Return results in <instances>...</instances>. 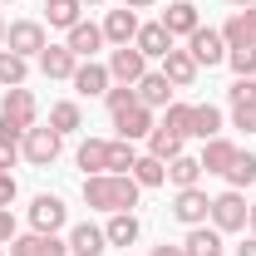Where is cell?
<instances>
[{
    "label": "cell",
    "instance_id": "cell-1",
    "mask_svg": "<svg viewBox=\"0 0 256 256\" xmlns=\"http://www.w3.org/2000/svg\"><path fill=\"white\" fill-rule=\"evenodd\" d=\"M138 182L133 172H98V178H84V202L94 212H133L138 207Z\"/></svg>",
    "mask_w": 256,
    "mask_h": 256
},
{
    "label": "cell",
    "instance_id": "cell-2",
    "mask_svg": "<svg viewBox=\"0 0 256 256\" xmlns=\"http://www.w3.org/2000/svg\"><path fill=\"white\" fill-rule=\"evenodd\" d=\"M246 217H252V207H246V197H242L236 188H226L222 197H212L207 222L217 226V232H242V226H246Z\"/></svg>",
    "mask_w": 256,
    "mask_h": 256
},
{
    "label": "cell",
    "instance_id": "cell-3",
    "mask_svg": "<svg viewBox=\"0 0 256 256\" xmlns=\"http://www.w3.org/2000/svg\"><path fill=\"white\" fill-rule=\"evenodd\" d=\"M44 44H50V40H44V25H40V20H15V25L5 30V50L20 54V60H30V54L40 60Z\"/></svg>",
    "mask_w": 256,
    "mask_h": 256
},
{
    "label": "cell",
    "instance_id": "cell-4",
    "mask_svg": "<svg viewBox=\"0 0 256 256\" xmlns=\"http://www.w3.org/2000/svg\"><path fill=\"white\" fill-rule=\"evenodd\" d=\"M207 212H212V197H207L202 188H178V197H172V217H178L182 226H202Z\"/></svg>",
    "mask_w": 256,
    "mask_h": 256
},
{
    "label": "cell",
    "instance_id": "cell-5",
    "mask_svg": "<svg viewBox=\"0 0 256 256\" xmlns=\"http://www.w3.org/2000/svg\"><path fill=\"white\" fill-rule=\"evenodd\" d=\"M20 148H25L30 168H50V162L60 158V133H54V128H30V133L20 138Z\"/></svg>",
    "mask_w": 256,
    "mask_h": 256
},
{
    "label": "cell",
    "instance_id": "cell-6",
    "mask_svg": "<svg viewBox=\"0 0 256 256\" xmlns=\"http://www.w3.org/2000/svg\"><path fill=\"white\" fill-rule=\"evenodd\" d=\"M143 74H148V60H143L133 44H118V50L108 54V79H114V84H138Z\"/></svg>",
    "mask_w": 256,
    "mask_h": 256
},
{
    "label": "cell",
    "instance_id": "cell-7",
    "mask_svg": "<svg viewBox=\"0 0 256 256\" xmlns=\"http://www.w3.org/2000/svg\"><path fill=\"white\" fill-rule=\"evenodd\" d=\"M34 114H40V104H34V94L25 89V84H20V89H10L5 104H0V118H10L20 133H30V128H34Z\"/></svg>",
    "mask_w": 256,
    "mask_h": 256
},
{
    "label": "cell",
    "instance_id": "cell-8",
    "mask_svg": "<svg viewBox=\"0 0 256 256\" xmlns=\"http://www.w3.org/2000/svg\"><path fill=\"white\" fill-rule=\"evenodd\" d=\"M188 54H192L197 64H207V69H212V64H222V60H226L222 30H192V34H188Z\"/></svg>",
    "mask_w": 256,
    "mask_h": 256
},
{
    "label": "cell",
    "instance_id": "cell-9",
    "mask_svg": "<svg viewBox=\"0 0 256 256\" xmlns=\"http://www.w3.org/2000/svg\"><path fill=\"white\" fill-rule=\"evenodd\" d=\"M10 256H69V242H60L54 232H30L10 242Z\"/></svg>",
    "mask_w": 256,
    "mask_h": 256
},
{
    "label": "cell",
    "instance_id": "cell-10",
    "mask_svg": "<svg viewBox=\"0 0 256 256\" xmlns=\"http://www.w3.org/2000/svg\"><path fill=\"white\" fill-rule=\"evenodd\" d=\"M114 128H118V138H128V143H133V138H148L158 124H153V108L128 104V108H118V114H114Z\"/></svg>",
    "mask_w": 256,
    "mask_h": 256
},
{
    "label": "cell",
    "instance_id": "cell-11",
    "mask_svg": "<svg viewBox=\"0 0 256 256\" xmlns=\"http://www.w3.org/2000/svg\"><path fill=\"white\" fill-rule=\"evenodd\" d=\"M64 217H69V212H64V202L54 197V192H40V197L30 202V226L34 232H60Z\"/></svg>",
    "mask_w": 256,
    "mask_h": 256
},
{
    "label": "cell",
    "instance_id": "cell-12",
    "mask_svg": "<svg viewBox=\"0 0 256 256\" xmlns=\"http://www.w3.org/2000/svg\"><path fill=\"white\" fill-rule=\"evenodd\" d=\"M226 50H256V5H246V10H236L232 20H226Z\"/></svg>",
    "mask_w": 256,
    "mask_h": 256
},
{
    "label": "cell",
    "instance_id": "cell-13",
    "mask_svg": "<svg viewBox=\"0 0 256 256\" xmlns=\"http://www.w3.org/2000/svg\"><path fill=\"white\" fill-rule=\"evenodd\" d=\"M197 69H202V64L192 60L188 50H168V54H162V74H168L172 89H192V84H197Z\"/></svg>",
    "mask_w": 256,
    "mask_h": 256
},
{
    "label": "cell",
    "instance_id": "cell-14",
    "mask_svg": "<svg viewBox=\"0 0 256 256\" xmlns=\"http://www.w3.org/2000/svg\"><path fill=\"white\" fill-rule=\"evenodd\" d=\"M40 69H44V79H74L79 54H74L69 44H44V50H40Z\"/></svg>",
    "mask_w": 256,
    "mask_h": 256
},
{
    "label": "cell",
    "instance_id": "cell-15",
    "mask_svg": "<svg viewBox=\"0 0 256 256\" xmlns=\"http://www.w3.org/2000/svg\"><path fill=\"white\" fill-rule=\"evenodd\" d=\"M133 89H138V104H143V108H168V104H172V84H168L162 69H148Z\"/></svg>",
    "mask_w": 256,
    "mask_h": 256
},
{
    "label": "cell",
    "instance_id": "cell-16",
    "mask_svg": "<svg viewBox=\"0 0 256 256\" xmlns=\"http://www.w3.org/2000/svg\"><path fill=\"white\" fill-rule=\"evenodd\" d=\"M104 252H108V236H104V226H94V222L69 226V256H104Z\"/></svg>",
    "mask_w": 256,
    "mask_h": 256
},
{
    "label": "cell",
    "instance_id": "cell-17",
    "mask_svg": "<svg viewBox=\"0 0 256 256\" xmlns=\"http://www.w3.org/2000/svg\"><path fill=\"white\" fill-rule=\"evenodd\" d=\"M162 30L172 34H192V30H202V20H197V5L192 0H168V10H162Z\"/></svg>",
    "mask_w": 256,
    "mask_h": 256
},
{
    "label": "cell",
    "instance_id": "cell-18",
    "mask_svg": "<svg viewBox=\"0 0 256 256\" xmlns=\"http://www.w3.org/2000/svg\"><path fill=\"white\" fill-rule=\"evenodd\" d=\"M104 40H108V44H133V40H138V10H108V15H104Z\"/></svg>",
    "mask_w": 256,
    "mask_h": 256
},
{
    "label": "cell",
    "instance_id": "cell-19",
    "mask_svg": "<svg viewBox=\"0 0 256 256\" xmlns=\"http://www.w3.org/2000/svg\"><path fill=\"white\" fill-rule=\"evenodd\" d=\"M79 94H108V64H98V60H79V69H74V79H69Z\"/></svg>",
    "mask_w": 256,
    "mask_h": 256
},
{
    "label": "cell",
    "instance_id": "cell-20",
    "mask_svg": "<svg viewBox=\"0 0 256 256\" xmlns=\"http://www.w3.org/2000/svg\"><path fill=\"white\" fill-rule=\"evenodd\" d=\"M133 50H138L143 60H162V54L172 50V34L162 30V20H153V25H138V40H133Z\"/></svg>",
    "mask_w": 256,
    "mask_h": 256
},
{
    "label": "cell",
    "instance_id": "cell-21",
    "mask_svg": "<svg viewBox=\"0 0 256 256\" xmlns=\"http://www.w3.org/2000/svg\"><path fill=\"white\" fill-rule=\"evenodd\" d=\"M182 252L188 256H222V232L217 226H188V242H182Z\"/></svg>",
    "mask_w": 256,
    "mask_h": 256
},
{
    "label": "cell",
    "instance_id": "cell-22",
    "mask_svg": "<svg viewBox=\"0 0 256 256\" xmlns=\"http://www.w3.org/2000/svg\"><path fill=\"white\" fill-rule=\"evenodd\" d=\"M98 44H104V25H89V20H79V25L69 30V50H74L79 60H94Z\"/></svg>",
    "mask_w": 256,
    "mask_h": 256
},
{
    "label": "cell",
    "instance_id": "cell-23",
    "mask_svg": "<svg viewBox=\"0 0 256 256\" xmlns=\"http://www.w3.org/2000/svg\"><path fill=\"white\" fill-rule=\"evenodd\" d=\"M104 236H108V246H133V242H138V217H133V212H108Z\"/></svg>",
    "mask_w": 256,
    "mask_h": 256
},
{
    "label": "cell",
    "instance_id": "cell-24",
    "mask_svg": "<svg viewBox=\"0 0 256 256\" xmlns=\"http://www.w3.org/2000/svg\"><path fill=\"white\" fill-rule=\"evenodd\" d=\"M79 168H84V178L108 172V143H104V138H84V143H79Z\"/></svg>",
    "mask_w": 256,
    "mask_h": 256
},
{
    "label": "cell",
    "instance_id": "cell-25",
    "mask_svg": "<svg viewBox=\"0 0 256 256\" xmlns=\"http://www.w3.org/2000/svg\"><path fill=\"white\" fill-rule=\"evenodd\" d=\"M236 158V143H226V138H207V148H202V172H226Z\"/></svg>",
    "mask_w": 256,
    "mask_h": 256
},
{
    "label": "cell",
    "instance_id": "cell-26",
    "mask_svg": "<svg viewBox=\"0 0 256 256\" xmlns=\"http://www.w3.org/2000/svg\"><path fill=\"white\" fill-rule=\"evenodd\" d=\"M192 138H222V114L212 104H192Z\"/></svg>",
    "mask_w": 256,
    "mask_h": 256
},
{
    "label": "cell",
    "instance_id": "cell-27",
    "mask_svg": "<svg viewBox=\"0 0 256 256\" xmlns=\"http://www.w3.org/2000/svg\"><path fill=\"white\" fill-rule=\"evenodd\" d=\"M133 182H138V188H162V182H168V162L153 158V153H143V158L133 162Z\"/></svg>",
    "mask_w": 256,
    "mask_h": 256
},
{
    "label": "cell",
    "instance_id": "cell-28",
    "mask_svg": "<svg viewBox=\"0 0 256 256\" xmlns=\"http://www.w3.org/2000/svg\"><path fill=\"white\" fill-rule=\"evenodd\" d=\"M79 10H84V0H44V15H50L54 30H74L79 25Z\"/></svg>",
    "mask_w": 256,
    "mask_h": 256
},
{
    "label": "cell",
    "instance_id": "cell-29",
    "mask_svg": "<svg viewBox=\"0 0 256 256\" xmlns=\"http://www.w3.org/2000/svg\"><path fill=\"white\" fill-rule=\"evenodd\" d=\"M148 153H153V158H162V162H172L178 158V153H182V138H178V133H172V128H153V133H148Z\"/></svg>",
    "mask_w": 256,
    "mask_h": 256
},
{
    "label": "cell",
    "instance_id": "cell-30",
    "mask_svg": "<svg viewBox=\"0 0 256 256\" xmlns=\"http://www.w3.org/2000/svg\"><path fill=\"white\" fill-rule=\"evenodd\" d=\"M197 178H202V162L188 158V153H178V158L168 162V182L172 188H197Z\"/></svg>",
    "mask_w": 256,
    "mask_h": 256
},
{
    "label": "cell",
    "instance_id": "cell-31",
    "mask_svg": "<svg viewBox=\"0 0 256 256\" xmlns=\"http://www.w3.org/2000/svg\"><path fill=\"white\" fill-rule=\"evenodd\" d=\"M222 178H226V188H236V192H242V188H252V182H256V158L236 148V158H232V168H226Z\"/></svg>",
    "mask_w": 256,
    "mask_h": 256
},
{
    "label": "cell",
    "instance_id": "cell-32",
    "mask_svg": "<svg viewBox=\"0 0 256 256\" xmlns=\"http://www.w3.org/2000/svg\"><path fill=\"white\" fill-rule=\"evenodd\" d=\"M50 128H54V133H74V128H84V114H79V104H69V98H64V104H54V108H50Z\"/></svg>",
    "mask_w": 256,
    "mask_h": 256
},
{
    "label": "cell",
    "instance_id": "cell-33",
    "mask_svg": "<svg viewBox=\"0 0 256 256\" xmlns=\"http://www.w3.org/2000/svg\"><path fill=\"white\" fill-rule=\"evenodd\" d=\"M25 74H30V60H20V54L0 50V84H5V89H20V84H25Z\"/></svg>",
    "mask_w": 256,
    "mask_h": 256
},
{
    "label": "cell",
    "instance_id": "cell-34",
    "mask_svg": "<svg viewBox=\"0 0 256 256\" xmlns=\"http://www.w3.org/2000/svg\"><path fill=\"white\" fill-rule=\"evenodd\" d=\"M162 128H172L178 138H192V104H168L162 108Z\"/></svg>",
    "mask_w": 256,
    "mask_h": 256
},
{
    "label": "cell",
    "instance_id": "cell-35",
    "mask_svg": "<svg viewBox=\"0 0 256 256\" xmlns=\"http://www.w3.org/2000/svg\"><path fill=\"white\" fill-rule=\"evenodd\" d=\"M133 162H138L133 143H128V138H114V143H108V172H133Z\"/></svg>",
    "mask_w": 256,
    "mask_h": 256
},
{
    "label": "cell",
    "instance_id": "cell-36",
    "mask_svg": "<svg viewBox=\"0 0 256 256\" xmlns=\"http://www.w3.org/2000/svg\"><path fill=\"white\" fill-rule=\"evenodd\" d=\"M226 64L236 69V79H256V50H226Z\"/></svg>",
    "mask_w": 256,
    "mask_h": 256
},
{
    "label": "cell",
    "instance_id": "cell-37",
    "mask_svg": "<svg viewBox=\"0 0 256 256\" xmlns=\"http://www.w3.org/2000/svg\"><path fill=\"white\" fill-rule=\"evenodd\" d=\"M104 104H108V114H118L128 104H138V89H133V84H114V89L104 94Z\"/></svg>",
    "mask_w": 256,
    "mask_h": 256
},
{
    "label": "cell",
    "instance_id": "cell-38",
    "mask_svg": "<svg viewBox=\"0 0 256 256\" xmlns=\"http://www.w3.org/2000/svg\"><path fill=\"white\" fill-rule=\"evenodd\" d=\"M232 128L256 133V98H252V104H232Z\"/></svg>",
    "mask_w": 256,
    "mask_h": 256
},
{
    "label": "cell",
    "instance_id": "cell-39",
    "mask_svg": "<svg viewBox=\"0 0 256 256\" xmlns=\"http://www.w3.org/2000/svg\"><path fill=\"white\" fill-rule=\"evenodd\" d=\"M226 98H232V104H252L256 98V79H236V84L226 89Z\"/></svg>",
    "mask_w": 256,
    "mask_h": 256
},
{
    "label": "cell",
    "instance_id": "cell-40",
    "mask_svg": "<svg viewBox=\"0 0 256 256\" xmlns=\"http://www.w3.org/2000/svg\"><path fill=\"white\" fill-rule=\"evenodd\" d=\"M15 178H10V172H0V207H10V202H15Z\"/></svg>",
    "mask_w": 256,
    "mask_h": 256
},
{
    "label": "cell",
    "instance_id": "cell-41",
    "mask_svg": "<svg viewBox=\"0 0 256 256\" xmlns=\"http://www.w3.org/2000/svg\"><path fill=\"white\" fill-rule=\"evenodd\" d=\"M15 153H20V143H0V172L15 168Z\"/></svg>",
    "mask_w": 256,
    "mask_h": 256
},
{
    "label": "cell",
    "instance_id": "cell-42",
    "mask_svg": "<svg viewBox=\"0 0 256 256\" xmlns=\"http://www.w3.org/2000/svg\"><path fill=\"white\" fill-rule=\"evenodd\" d=\"M0 242H15V217H10V207H0Z\"/></svg>",
    "mask_w": 256,
    "mask_h": 256
},
{
    "label": "cell",
    "instance_id": "cell-43",
    "mask_svg": "<svg viewBox=\"0 0 256 256\" xmlns=\"http://www.w3.org/2000/svg\"><path fill=\"white\" fill-rule=\"evenodd\" d=\"M20 138H25V133H20V128L10 124V118H0V143H20Z\"/></svg>",
    "mask_w": 256,
    "mask_h": 256
},
{
    "label": "cell",
    "instance_id": "cell-44",
    "mask_svg": "<svg viewBox=\"0 0 256 256\" xmlns=\"http://www.w3.org/2000/svg\"><path fill=\"white\" fill-rule=\"evenodd\" d=\"M148 256H188V252H182V246H168V242H162V246H153Z\"/></svg>",
    "mask_w": 256,
    "mask_h": 256
},
{
    "label": "cell",
    "instance_id": "cell-45",
    "mask_svg": "<svg viewBox=\"0 0 256 256\" xmlns=\"http://www.w3.org/2000/svg\"><path fill=\"white\" fill-rule=\"evenodd\" d=\"M236 256H256V236H246V242L236 246Z\"/></svg>",
    "mask_w": 256,
    "mask_h": 256
},
{
    "label": "cell",
    "instance_id": "cell-46",
    "mask_svg": "<svg viewBox=\"0 0 256 256\" xmlns=\"http://www.w3.org/2000/svg\"><path fill=\"white\" fill-rule=\"evenodd\" d=\"M128 10H148V5H153V0H124Z\"/></svg>",
    "mask_w": 256,
    "mask_h": 256
},
{
    "label": "cell",
    "instance_id": "cell-47",
    "mask_svg": "<svg viewBox=\"0 0 256 256\" xmlns=\"http://www.w3.org/2000/svg\"><path fill=\"white\" fill-rule=\"evenodd\" d=\"M246 226H252V236H256V207H252V217H246Z\"/></svg>",
    "mask_w": 256,
    "mask_h": 256
},
{
    "label": "cell",
    "instance_id": "cell-48",
    "mask_svg": "<svg viewBox=\"0 0 256 256\" xmlns=\"http://www.w3.org/2000/svg\"><path fill=\"white\" fill-rule=\"evenodd\" d=\"M5 30H10V25H5V20H0V50H5Z\"/></svg>",
    "mask_w": 256,
    "mask_h": 256
},
{
    "label": "cell",
    "instance_id": "cell-49",
    "mask_svg": "<svg viewBox=\"0 0 256 256\" xmlns=\"http://www.w3.org/2000/svg\"><path fill=\"white\" fill-rule=\"evenodd\" d=\"M232 5H242V10H246V5H256V0H232Z\"/></svg>",
    "mask_w": 256,
    "mask_h": 256
},
{
    "label": "cell",
    "instance_id": "cell-50",
    "mask_svg": "<svg viewBox=\"0 0 256 256\" xmlns=\"http://www.w3.org/2000/svg\"><path fill=\"white\" fill-rule=\"evenodd\" d=\"M84 5H104V0H84Z\"/></svg>",
    "mask_w": 256,
    "mask_h": 256
},
{
    "label": "cell",
    "instance_id": "cell-51",
    "mask_svg": "<svg viewBox=\"0 0 256 256\" xmlns=\"http://www.w3.org/2000/svg\"><path fill=\"white\" fill-rule=\"evenodd\" d=\"M0 256H5V246H0Z\"/></svg>",
    "mask_w": 256,
    "mask_h": 256
},
{
    "label": "cell",
    "instance_id": "cell-52",
    "mask_svg": "<svg viewBox=\"0 0 256 256\" xmlns=\"http://www.w3.org/2000/svg\"><path fill=\"white\" fill-rule=\"evenodd\" d=\"M5 5H10V0H5Z\"/></svg>",
    "mask_w": 256,
    "mask_h": 256
}]
</instances>
